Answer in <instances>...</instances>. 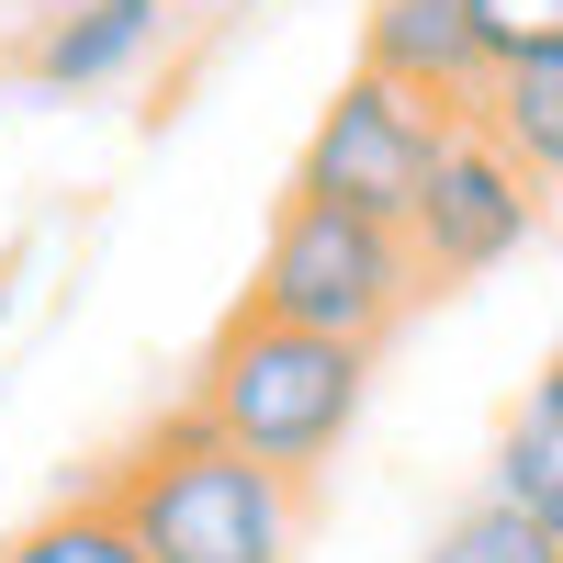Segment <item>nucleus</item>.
Returning <instances> with one entry per match:
<instances>
[{"mask_svg": "<svg viewBox=\"0 0 563 563\" xmlns=\"http://www.w3.org/2000/svg\"><path fill=\"white\" fill-rule=\"evenodd\" d=\"M113 519L135 530L147 563H282L294 552V485L260 474L249 451H225L192 406H169L158 429L113 451Z\"/></svg>", "mask_w": 563, "mask_h": 563, "instance_id": "nucleus-1", "label": "nucleus"}, {"mask_svg": "<svg viewBox=\"0 0 563 563\" xmlns=\"http://www.w3.org/2000/svg\"><path fill=\"white\" fill-rule=\"evenodd\" d=\"M361 395H372V350L305 339V327H271V316L238 305V316L214 327V350H203V372H192V395H180V406H192L225 451H249L260 474L305 485L316 462L350 440Z\"/></svg>", "mask_w": 563, "mask_h": 563, "instance_id": "nucleus-2", "label": "nucleus"}, {"mask_svg": "<svg viewBox=\"0 0 563 563\" xmlns=\"http://www.w3.org/2000/svg\"><path fill=\"white\" fill-rule=\"evenodd\" d=\"M417 294V260L395 225H361L339 203H305V192H282L271 214V238H260V271H249V316L271 327H305V339H339V350H372L384 327L406 316Z\"/></svg>", "mask_w": 563, "mask_h": 563, "instance_id": "nucleus-3", "label": "nucleus"}, {"mask_svg": "<svg viewBox=\"0 0 563 563\" xmlns=\"http://www.w3.org/2000/svg\"><path fill=\"white\" fill-rule=\"evenodd\" d=\"M462 113H429V102H406V90H384V79H339V102L316 113V135H305V158H294V192L305 203H339V214H361V225H395L406 238V214H417V192H429V169H440V135H451Z\"/></svg>", "mask_w": 563, "mask_h": 563, "instance_id": "nucleus-4", "label": "nucleus"}, {"mask_svg": "<svg viewBox=\"0 0 563 563\" xmlns=\"http://www.w3.org/2000/svg\"><path fill=\"white\" fill-rule=\"evenodd\" d=\"M530 225H541V180L507 158V135L485 113H462L440 135V169H429V192H417V214H406L417 282H474V271H496L519 249Z\"/></svg>", "mask_w": 563, "mask_h": 563, "instance_id": "nucleus-5", "label": "nucleus"}, {"mask_svg": "<svg viewBox=\"0 0 563 563\" xmlns=\"http://www.w3.org/2000/svg\"><path fill=\"white\" fill-rule=\"evenodd\" d=\"M361 79H384L429 113H485V57L462 34V0H372L361 12Z\"/></svg>", "mask_w": 563, "mask_h": 563, "instance_id": "nucleus-6", "label": "nucleus"}, {"mask_svg": "<svg viewBox=\"0 0 563 563\" xmlns=\"http://www.w3.org/2000/svg\"><path fill=\"white\" fill-rule=\"evenodd\" d=\"M158 23H169V0H68V12L34 34V79L45 90H102V79H124L158 45Z\"/></svg>", "mask_w": 563, "mask_h": 563, "instance_id": "nucleus-7", "label": "nucleus"}, {"mask_svg": "<svg viewBox=\"0 0 563 563\" xmlns=\"http://www.w3.org/2000/svg\"><path fill=\"white\" fill-rule=\"evenodd\" d=\"M485 496H507L519 519H541L552 541H563V350H552V372L519 395V417H507V440H496V485Z\"/></svg>", "mask_w": 563, "mask_h": 563, "instance_id": "nucleus-8", "label": "nucleus"}, {"mask_svg": "<svg viewBox=\"0 0 563 563\" xmlns=\"http://www.w3.org/2000/svg\"><path fill=\"white\" fill-rule=\"evenodd\" d=\"M0 563H147V552H135V530L113 519L102 485H79V496H57L45 519H23L0 541Z\"/></svg>", "mask_w": 563, "mask_h": 563, "instance_id": "nucleus-9", "label": "nucleus"}, {"mask_svg": "<svg viewBox=\"0 0 563 563\" xmlns=\"http://www.w3.org/2000/svg\"><path fill=\"white\" fill-rule=\"evenodd\" d=\"M485 124L507 135V158H519L541 192H563V57L496 79V90H485Z\"/></svg>", "mask_w": 563, "mask_h": 563, "instance_id": "nucleus-10", "label": "nucleus"}, {"mask_svg": "<svg viewBox=\"0 0 563 563\" xmlns=\"http://www.w3.org/2000/svg\"><path fill=\"white\" fill-rule=\"evenodd\" d=\"M462 34H474L485 90H496V79H519V68L563 57V0H462Z\"/></svg>", "mask_w": 563, "mask_h": 563, "instance_id": "nucleus-11", "label": "nucleus"}, {"mask_svg": "<svg viewBox=\"0 0 563 563\" xmlns=\"http://www.w3.org/2000/svg\"><path fill=\"white\" fill-rule=\"evenodd\" d=\"M417 563H563V541H552L541 519H519L507 496H474V507H462V519H451L429 552H417Z\"/></svg>", "mask_w": 563, "mask_h": 563, "instance_id": "nucleus-12", "label": "nucleus"}, {"mask_svg": "<svg viewBox=\"0 0 563 563\" xmlns=\"http://www.w3.org/2000/svg\"><path fill=\"white\" fill-rule=\"evenodd\" d=\"M0 305H12V271H0Z\"/></svg>", "mask_w": 563, "mask_h": 563, "instance_id": "nucleus-13", "label": "nucleus"}]
</instances>
